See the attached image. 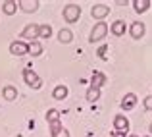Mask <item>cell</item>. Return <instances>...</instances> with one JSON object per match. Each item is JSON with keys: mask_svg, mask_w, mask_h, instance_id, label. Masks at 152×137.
I'll return each instance as SVG.
<instances>
[{"mask_svg": "<svg viewBox=\"0 0 152 137\" xmlns=\"http://www.w3.org/2000/svg\"><path fill=\"white\" fill-rule=\"evenodd\" d=\"M23 81H25L31 89H41V85H42L41 77H39L33 70H29V68H27V70H23Z\"/></svg>", "mask_w": 152, "mask_h": 137, "instance_id": "cell-3", "label": "cell"}, {"mask_svg": "<svg viewBox=\"0 0 152 137\" xmlns=\"http://www.w3.org/2000/svg\"><path fill=\"white\" fill-rule=\"evenodd\" d=\"M50 133H52V137H69V131H67L60 122L50 124Z\"/></svg>", "mask_w": 152, "mask_h": 137, "instance_id": "cell-10", "label": "cell"}, {"mask_svg": "<svg viewBox=\"0 0 152 137\" xmlns=\"http://www.w3.org/2000/svg\"><path fill=\"white\" fill-rule=\"evenodd\" d=\"M146 137H152V135H146Z\"/></svg>", "mask_w": 152, "mask_h": 137, "instance_id": "cell-28", "label": "cell"}, {"mask_svg": "<svg viewBox=\"0 0 152 137\" xmlns=\"http://www.w3.org/2000/svg\"><path fill=\"white\" fill-rule=\"evenodd\" d=\"M108 14H110V6H106V4H94V6L91 8V15H93L94 19H100V21Z\"/></svg>", "mask_w": 152, "mask_h": 137, "instance_id": "cell-4", "label": "cell"}, {"mask_svg": "<svg viewBox=\"0 0 152 137\" xmlns=\"http://www.w3.org/2000/svg\"><path fill=\"white\" fill-rule=\"evenodd\" d=\"M46 122H48V124L60 122V110H56V108H50V110L46 112Z\"/></svg>", "mask_w": 152, "mask_h": 137, "instance_id": "cell-21", "label": "cell"}, {"mask_svg": "<svg viewBox=\"0 0 152 137\" xmlns=\"http://www.w3.org/2000/svg\"><path fill=\"white\" fill-rule=\"evenodd\" d=\"M110 137H125V133H119V131H115V133H112Z\"/></svg>", "mask_w": 152, "mask_h": 137, "instance_id": "cell-25", "label": "cell"}, {"mask_svg": "<svg viewBox=\"0 0 152 137\" xmlns=\"http://www.w3.org/2000/svg\"><path fill=\"white\" fill-rule=\"evenodd\" d=\"M21 37L27 39V41H37L39 39V25H35V23H29V25H25V29L21 31Z\"/></svg>", "mask_w": 152, "mask_h": 137, "instance_id": "cell-7", "label": "cell"}, {"mask_svg": "<svg viewBox=\"0 0 152 137\" xmlns=\"http://www.w3.org/2000/svg\"><path fill=\"white\" fill-rule=\"evenodd\" d=\"M104 83H106V75L100 74V71H94L93 77H91V87L93 89H100Z\"/></svg>", "mask_w": 152, "mask_h": 137, "instance_id": "cell-13", "label": "cell"}, {"mask_svg": "<svg viewBox=\"0 0 152 137\" xmlns=\"http://www.w3.org/2000/svg\"><path fill=\"white\" fill-rule=\"evenodd\" d=\"M145 33H146V27H145V23L142 21H135V23H131V27H129V35L133 39H142L145 37Z\"/></svg>", "mask_w": 152, "mask_h": 137, "instance_id": "cell-6", "label": "cell"}, {"mask_svg": "<svg viewBox=\"0 0 152 137\" xmlns=\"http://www.w3.org/2000/svg\"><path fill=\"white\" fill-rule=\"evenodd\" d=\"M39 37H41V39H50L52 37V27L48 25V23L39 25Z\"/></svg>", "mask_w": 152, "mask_h": 137, "instance_id": "cell-20", "label": "cell"}, {"mask_svg": "<svg viewBox=\"0 0 152 137\" xmlns=\"http://www.w3.org/2000/svg\"><path fill=\"white\" fill-rule=\"evenodd\" d=\"M67 87L66 85H58V87H54V91H52V96H54L56 100H64V99H67Z\"/></svg>", "mask_w": 152, "mask_h": 137, "instance_id": "cell-16", "label": "cell"}, {"mask_svg": "<svg viewBox=\"0 0 152 137\" xmlns=\"http://www.w3.org/2000/svg\"><path fill=\"white\" fill-rule=\"evenodd\" d=\"M148 130H150V133H152V124H150V127H148Z\"/></svg>", "mask_w": 152, "mask_h": 137, "instance_id": "cell-26", "label": "cell"}, {"mask_svg": "<svg viewBox=\"0 0 152 137\" xmlns=\"http://www.w3.org/2000/svg\"><path fill=\"white\" fill-rule=\"evenodd\" d=\"M114 127L115 131H119V133H127L129 131V120L125 118V114H118L114 118Z\"/></svg>", "mask_w": 152, "mask_h": 137, "instance_id": "cell-5", "label": "cell"}, {"mask_svg": "<svg viewBox=\"0 0 152 137\" xmlns=\"http://www.w3.org/2000/svg\"><path fill=\"white\" fill-rule=\"evenodd\" d=\"M150 0H135L133 2V8H135V12L137 14H145V12H148L150 10Z\"/></svg>", "mask_w": 152, "mask_h": 137, "instance_id": "cell-14", "label": "cell"}, {"mask_svg": "<svg viewBox=\"0 0 152 137\" xmlns=\"http://www.w3.org/2000/svg\"><path fill=\"white\" fill-rule=\"evenodd\" d=\"M125 19H115L114 23L110 25V31L115 35V37H121V35H125Z\"/></svg>", "mask_w": 152, "mask_h": 137, "instance_id": "cell-11", "label": "cell"}, {"mask_svg": "<svg viewBox=\"0 0 152 137\" xmlns=\"http://www.w3.org/2000/svg\"><path fill=\"white\" fill-rule=\"evenodd\" d=\"M98 99H100V89L89 87V91H87V100H89V102H96Z\"/></svg>", "mask_w": 152, "mask_h": 137, "instance_id": "cell-22", "label": "cell"}, {"mask_svg": "<svg viewBox=\"0 0 152 137\" xmlns=\"http://www.w3.org/2000/svg\"><path fill=\"white\" fill-rule=\"evenodd\" d=\"M10 52L14 56H23V54L29 52V46H27V43H23V41H14L10 45Z\"/></svg>", "mask_w": 152, "mask_h": 137, "instance_id": "cell-8", "label": "cell"}, {"mask_svg": "<svg viewBox=\"0 0 152 137\" xmlns=\"http://www.w3.org/2000/svg\"><path fill=\"white\" fill-rule=\"evenodd\" d=\"M142 104H145L146 110H152V95L150 96H145V102H142Z\"/></svg>", "mask_w": 152, "mask_h": 137, "instance_id": "cell-23", "label": "cell"}, {"mask_svg": "<svg viewBox=\"0 0 152 137\" xmlns=\"http://www.w3.org/2000/svg\"><path fill=\"white\" fill-rule=\"evenodd\" d=\"M29 54L31 56H41L42 54V50H45V48H42V45L39 41H33V43H29Z\"/></svg>", "mask_w": 152, "mask_h": 137, "instance_id": "cell-18", "label": "cell"}, {"mask_svg": "<svg viewBox=\"0 0 152 137\" xmlns=\"http://www.w3.org/2000/svg\"><path fill=\"white\" fill-rule=\"evenodd\" d=\"M106 50H108V46H100V48H98V56L104 58V56H106Z\"/></svg>", "mask_w": 152, "mask_h": 137, "instance_id": "cell-24", "label": "cell"}, {"mask_svg": "<svg viewBox=\"0 0 152 137\" xmlns=\"http://www.w3.org/2000/svg\"><path fill=\"white\" fill-rule=\"evenodd\" d=\"M106 33H108V25H106L104 21H98L96 25L93 27V31H91L89 43H98V41H102V39L106 37Z\"/></svg>", "mask_w": 152, "mask_h": 137, "instance_id": "cell-2", "label": "cell"}, {"mask_svg": "<svg viewBox=\"0 0 152 137\" xmlns=\"http://www.w3.org/2000/svg\"><path fill=\"white\" fill-rule=\"evenodd\" d=\"M2 96L6 100H15V96H18V89L12 87V85H6V87H4V91H2Z\"/></svg>", "mask_w": 152, "mask_h": 137, "instance_id": "cell-19", "label": "cell"}, {"mask_svg": "<svg viewBox=\"0 0 152 137\" xmlns=\"http://www.w3.org/2000/svg\"><path fill=\"white\" fill-rule=\"evenodd\" d=\"M129 137H139V135H129Z\"/></svg>", "mask_w": 152, "mask_h": 137, "instance_id": "cell-27", "label": "cell"}, {"mask_svg": "<svg viewBox=\"0 0 152 137\" xmlns=\"http://www.w3.org/2000/svg\"><path fill=\"white\" fill-rule=\"evenodd\" d=\"M2 12L6 15H14L15 12H18V2H15V0H6V2L2 4Z\"/></svg>", "mask_w": 152, "mask_h": 137, "instance_id": "cell-15", "label": "cell"}, {"mask_svg": "<svg viewBox=\"0 0 152 137\" xmlns=\"http://www.w3.org/2000/svg\"><path fill=\"white\" fill-rule=\"evenodd\" d=\"M135 106H137V95L135 93H127L121 99V108L123 110H133Z\"/></svg>", "mask_w": 152, "mask_h": 137, "instance_id": "cell-9", "label": "cell"}, {"mask_svg": "<svg viewBox=\"0 0 152 137\" xmlns=\"http://www.w3.org/2000/svg\"><path fill=\"white\" fill-rule=\"evenodd\" d=\"M79 18H81V6H77V4H67V6L64 8V19H66L67 23L79 21Z\"/></svg>", "mask_w": 152, "mask_h": 137, "instance_id": "cell-1", "label": "cell"}, {"mask_svg": "<svg viewBox=\"0 0 152 137\" xmlns=\"http://www.w3.org/2000/svg\"><path fill=\"white\" fill-rule=\"evenodd\" d=\"M58 41L62 43V45H69V43L73 41V33H71L69 29H62L58 33Z\"/></svg>", "mask_w": 152, "mask_h": 137, "instance_id": "cell-17", "label": "cell"}, {"mask_svg": "<svg viewBox=\"0 0 152 137\" xmlns=\"http://www.w3.org/2000/svg\"><path fill=\"white\" fill-rule=\"evenodd\" d=\"M19 8H21L23 12H27V14H33V12L39 10V2L37 0H19Z\"/></svg>", "mask_w": 152, "mask_h": 137, "instance_id": "cell-12", "label": "cell"}]
</instances>
